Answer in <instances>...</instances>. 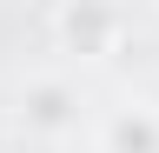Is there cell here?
I'll return each instance as SVG.
<instances>
[{
  "mask_svg": "<svg viewBox=\"0 0 159 153\" xmlns=\"http://www.w3.org/2000/svg\"><path fill=\"white\" fill-rule=\"evenodd\" d=\"M93 153H159V100L126 93V100L93 113Z\"/></svg>",
  "mask_w": 159,
  "mask_h": 153,
  "instance_id": "cell-3",
  "label": "cell"
},
{
  "mask_svg": "<svg viewBox=\"0 0 159 153\" xmlns=\"http://www.w3.org/2000/svg\"><path fill=\"white\" fill-rule=\"evenodd\" d=\"M13 127L27 133V140H40V146H66L73 133H86L93 113H86L80 80H73L66 67H40V73H27L20 93H13Z\"/></svg>",
  "mask_w": 159,
  "mask_h": 153,
  "instance_id": "cell-1",
  "label": "cell"
},
{
  "mask_svg": "<svg viewBox=\"0 0 159 153\" xmlns=\"http://www.w3.org/2000/svg\"><path fill=\"white\" fill-rule=\"evenodd\" d=\"M126 33H133V13L113 0H60L47 13V40L66 60H113L126 47Z\"/></svg>",
  "mask_w": 159,
  "mask_h": 153,
  "instance_id": "cell-2",
  "label": "cell"
}]
</instances>
